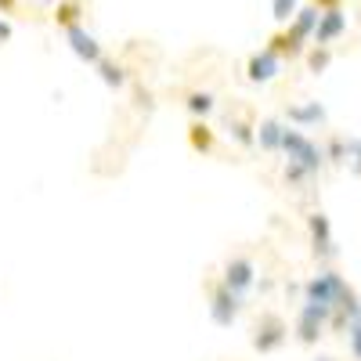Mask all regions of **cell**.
<instances>
[{"instance_id":"obj_1","label":"cell","mask_w":361,"mask_h":361,"mask_svg":"<svg viewBox=\"0 0 361 361\" xmlns=\"http://www.w3.org/2000/svg\"><path fill=\"white\" fill-rule=\"evenodd\" d=\"M286 340H289L286 318L275 314V311H260V318L253 322V347L260 354H275V350L286 347Z\"/></svg>"},{"instance_id":"obj_2","label":"cell","mask_w":361,"mask_h":361,"mask_svg":"<svg viewBox=\"0 0 361 361\" xmlns=\"http://www.w3.org/2000/svg\"><path fill=\"white\" fill-rule=\"evenodd\" d=\"M325 325H333V311L322 307V304H307L304 300V307H300V318H296V340L300 343H318L322 333H325Z\"/></svg>"},{"instance_id":"obj_3","label":"cell","mask_w":361,"mask_h":361,"mask_svg":"<svg viewBox=\"0 0 361 361\" xmlns=\"http://www.w3.org/2000/svg\"><path fill=\"white\" fill-rule=\"evenodd\" d=\"M231 293H238V296H246L250 289H253V282H257V264H253V257H246V253H231L228 260H224V279H221Z\"/></svg>"},{"instance_id":"obj_4","label":"cell","mask_w":361,"mask_h":361,"mask_svg":"<svg viewBox=\"0 0 361 361\" xmlns=\"http://www.w3.org/2000/svg\"><path fill=\"white\" fill-rule=\"evenodd\" d=\"M238 304H243L238 293H231L224 282H209V314L217 325H231L238 318Z\"/></svg>"},{"instance_id":"obj_5","label":"cell","mask_w":361,"mask_h":361,"mask_svg":"<svg viewBox=\"0 0 361 361\" xmlns=\"http://www.w3.org/2000/svg\"><path fill=\"white\" fill-rule=\"evenodd\" d=\"M307 231H311V246H314V257L318 260H333L336 257V238H333V224L322 209L307 217Z\"/></svg>"},{"instance_id":"obj_6","label":"cell","mask_w":361,"mask_h":361,"mask_svg":"<svg viewBox=\"0 0 361 361\" xmlns=\"http://www.w3.org/2000/svg\"><path fill=\"white\" fill-rule=\"evenodd\" d=\"M66 40H69L73 54L80 58V62H87V66H98L102 58H105V51H102L98 37H94V33H87L83 25H73V29H66Z\"/></svg>"},{"instance_id":"obj_7","label":"cell","mask_w":361,"mask_h":361,"mask_svg":"<svg viewBox=\"0 0 361 361\" xmlns=\"http://www.w3.org/2000/svg\"><path fill=\"white\" fill-rule=\"evenodd\" d=\"M279 69H282V58L271 51V47H264V51H253L250 54V62H246V76L253 80V83H267V80H275L279 76Z\"/></svg>"},{"instance_id":"obj_8","label":"cell","mask_w":361,"mask_h":361,"mask_svg":"<svg viewBox=\"0 0 361 361\" xmlns=\"http://www.w3.org/2000/svg\"><path fill=\"white\" fill-rule=\"evenodd\" d=\"M343 33H347V11H343V8L322 11L318 29H314V44H322V47H333V40H340Z\"/></svg>"},{"instance_id":"obj_9","label":"cell","mask_w":361,"mask_h":361,"mask_svg":"<svg viewBox=\"0 0 361 361\" xmlns=\"http://www.w3.org/2000/svg\"><path fill=\"white\" fill-rule=\"evenodd\" d=\"M267 47L275 51L282 62H293V58H300V54H307V40L300 37V33H293V29L286 25V29H279L275 37L267 40Z\"/></svg>"},{"instance_id":"obj_10","label":"cell","mask_w":361,"mask_h":361,"mask_svg":"<svg viewBox=\"0 0 361 361\" xmlns=\"http://www.w3.org/2000/svg\"><path fill=\"white\" fill-rule=\"evenodd\" d=\"M286 130H289V123H282V119H275V116L260 119V123H257V141H260L264 152H282Z\"/></svg>"},{"instance_id":"obj_11","label":"cell","mask_w":361,"mask_h":361,"mask_svg":"<svg viewBox=\"0 0 361 361\" xmlns=\"http://www.w3.org/2000/svg\"><path fill=\"white\" fill-rule=\"evenodd\" d=\"M228 130L243 148L257 145V119H253V112H235V116L228 112Z\"/></svg>"},{"instance_id":"obj_12","label":"cell","mask_w":361,"mask_h":361,"mask_svg":"<svg viewBox=\"0 0 361 361\" xmlns=\"http://www.w3.org/2000/svg\"><path fill=\"white\" fill-rule=\"evenodd\" d=\"M188 145H192V152L209 156V152L217 148V134H214V127H209L206 119H192V127H188Z\"/></svg>"},{"instance_id":"obj_13","label":"cell","mask_w":361,"mask_h":361,"mask_svg":"<svg viewBox=\"0 0 361 361\" xmlns=\"http://www.w3.org/2000/svg\"><path fill=\"white\" fill-rule=\"evenodd\" d=\"M286 119H289V123H296V127H318V123H325V109H322L318 102L289 105V109H286Z\"/></svg>"},{"instance_id":"obj_14","label":"cell","mask_w":361,"mask_h":361,"mask_svg":"<svg viewBox=\"0 0 361 361\" xmlns=\"http://www.w3.org/2000/svg\"><path fill=\"white\" fill-rule=\"evenodd\" d=\"M94 69H98V76L105 80V87H109V90H123V87H127V80H130V76H127V66H123V62H116V58H109V54L102 58V62H98Z\"/></svg>"},{"instance_id":"obj_15","label":"cell","mask_w":361,"mask_h":361,"mask_svg":"<svg viewBox=\"0 0 361 361\" xmlns=\"http://www.w3.org/2000/svg\"><path fill=\"white\" fill-rule=\"evenodd\" d=\"M318 18H322V11H318V8H300V11H296V18L289 22V29H293V33H300L304 40H314Z\"/></svg>"},{"instance_id":"obj_16","label":"cell","mask_w":361,"mask_h":361,"mask_svg":"<svg viewBox=\"0 0 361 361\" xmlns=\"http://www.w3.org/2000/svg\"><path fill=\"white\" fill-rule=\"evenodd\" d=\"M80 15H83V0H58L54 4V22L62 29L80 25Z\"/></svg>"},{"instance_id":"obj_17","label":"cell","mask_w":361,"mask_h":361,"mask_svg":"<svg viewBox=\"0 0 361 361\" xmlns=\"http://www.w3.org/2000/svg\"><path fill=\"white\" fill-rule=\"evenodd\" d=\"M185 105H188V112H192L195 119H206L209 112L217 109V102H214V94H209V90H188Z\"/></svg>"},{"instance_id":"obj_18","label":"cell","mask_w":361,"mask_h":361,"mask_svg":"<svg viewBox=\"0 0 361 361\" xmlns=\"http://www.w3.org/2000/svg\"><path fill=\"white\" fill-rule=\"evenodd\" d=\"M307 73L311 76H322L329 66H333V47H322V44H314V47H307Z\"/></svg>"},{"instance_id":"obj_19","label":"cell","mask_w":361,"mask_h":361,"mask_svg":"<svg viewBox=\"0 0 361 361\" xmlns=\"http://www.w3.org/2000/svg\"><path fill=\"white\" fill-rule=\"evenodd\" d=\"M322 152H325V159L333 166H347V134H333L322 145Z\"/></svg>"},{"instance_id":"obj_20","label":"cell","mask_w":361,"mask_h":361,"mask_svg":"<svg viewBox=\"0 0 361 361\" xmlns=\"http://www.w3.org/2000/svg\"><path fill=\"white\" fill-rule=\"evenodd\" d=\"M296 11H300V8H296V0H271V15H275V22H282V25L293 22Z\"/></svg>"},{"instance_id":"obj_21","label":"cell","mask_w":361,"mask_h":361,"mask_svg":"<svg viewBox=\"0 0 361 361\" xmlns=\"http://www.w3.org/2000/svg\"><path fill=\"white\" fill-rule=\"evenodd\" d=\"M347 170L361 177V137H347Z\"/></svg>"},{"instance_id":"obj_22","label":"cell","mask_w":361,"mask_h":361,"mask_svg":"<svg viewBox=\"0 0 361 361\" xmlns=\"http://www.w3.org/2000/svg\"><path fill=\"white\" fill-rule=\"evenodd\" d=\"M347 347H350L354 361H361V318L347 325Z\"/></svg>"},{"instance_id":"obj_23","label":"cell","mask_w":361,"mask_h":361,"mask_svg":"<svg viewBox=\"0 0 361 361\" xmlns=\"http://www.w3.org/2000/svg\"><path fill=\"white\" fill-rule=\"evenodd\" d=\"M311 8H318V11H333V8H343L340 0H311Z\"/></svg>"},{"instance_id":"obj_24","label":"cell","mask_w":361,"mask_h":361,"mask_svg":"<svg viewBox=\"0 0 361 361\" xmlns=\"http://www.w3.org/2000/svg\"><path fill=\"white\" fill-rule=\"evenodd\" d=\"M8 40H11V22L0 18V44H8Z\"/></svg>"},{"instance_id":"obj_25","label":"cell","mask_w":361,"mask_h":361,"mask_svg":"<svg viewBox=\"0 0 361 361\" xmlns=\"http://www.w3.org/2000/svg\"><path fill=\"white\" fill-rule=\"evenodd\" d=\"M18 8V0H0V15H11Z\"/></svg>"},{"instance_id":"obj_26","label":"cell","mask_w":361,"mask_h":361,"mask_svg":"<svg viewBox=\"0 0 361 361\" xmlns=\"http://www.w3.org/2000/svg\"><path fill=\"white\" fill-rule=\"evenodd\" d=\"M40 4H58V0H40Z\"/></svg>"},{"instance_id":"obj_27","label":"cell","mask_w":361,"mask_h":361,"mask_svg":"<svg viewBox=\"0 0 361 361\" xmlns=\"http://www.w3.org/2000/svg\"><path fill=\"white\" fill-rule=\"evenodd\" d=\"M318 361H336V357H318Z\"/></svg>"}]
</instances>
